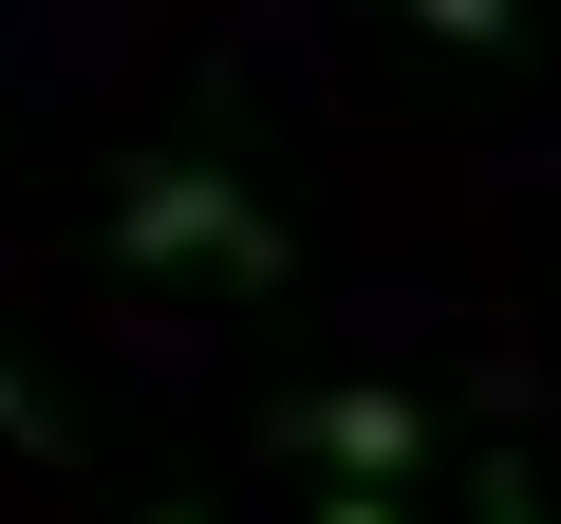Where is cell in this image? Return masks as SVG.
<instances>
[{"mask_svg":"<svg viewBox=\"0 0 561 524\" xmlns=\"http://www.w3.org/2000/svg\"><path fill=\"white\" fill-rule=\"evenodd\" d=\"M468 524H542V468H468Z\"/></svg>","mask_w":561,"mask_h":524,"instance_id":"cell-4","label":"cell"},{"mask_svg":"<svg viewBox=\"0 0 561 524\" xmlns=\"http://www.w3.org/2000/svg\"><path fill=\"white\" fill-rule=\"evenodd\" d=\"M319 524H393V505H356V487H337V505H319Z\"/></svg>","mask_w":561,"mask_h":524,"instance_id":"cell-5","label":"cell"},{"mask_svg":"<svg viewBox=\"0 0 561 524\" xmlns=\"http://www.w3.org/2000/svg\"><path fill=\"white\" fill-rule=\"evenodd\" d=\"M113 262H206V282H280V225L243 206V169H131L113 187Z\"/></svg>","mask_w":561,"mask_h":524,"instance_id":"cell-1","label":"cell"},{"mask_svg":"<svg viewBox=\"0 0 561 524\" xmlns=\"http://www.w3.org/2000/svg\"><path fill=\"white\" fill-rule=\"evenodd\" d=\"M300 449H319V468H337V487L375 505L393 468H431V412H412L393 375H356V394H300Z\"/></svg>","mask_w":561,"mask_h":524,"instance_id":"cell-2","label":"cell"},{"mask_svg":"<svg viewBox=\"0 0 561 524\" xmlns=\"http://www.w3.org/2000/svg\"><path fill=\"white\" fill-rule=\"evenodd\" d=\"M150 524H187V505H150Z\"/></svg>","mask_w":561,"mask_h":524,"instance_id":"cell-6","label":"cell"},{"mask_svg":"<svg viewBox=\"0 0 561 524\" xmlns=\"http://www.w3.org/2000/svg\"><path fill=\"white\" fill-rule=\"evenodd\" d=\"M0 449H38V468H57V394H38V375H0Z\"/></svg>","mask_w":561,"mask_h":524,"instance_id":"cell-3","label":"cell"}]
</instances>
